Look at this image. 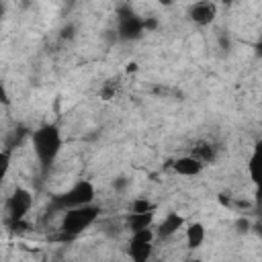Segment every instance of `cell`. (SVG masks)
Instances as JSON below:
<instances>
[{
	"label": "cell",
	"mask_w": 262,
	"mask_h": 262,
	"mask_svg": "<svg viewBox=\"0 0 262 262\" xmlns=\"http://www.w3.org/2000/svg\"><path fill=\"white\" fill-rule=\"evenodd\" d=\"M31 139H33V149H35V156H37L39 164L43 166V170H47L55 162V158L61 149V131H59V127L53 125V123H47V125L39 127L37 131H33Z\"/></svg>",
	"instance_id": "1"
},
{
	"label": "cell",
	"mask_w": 262,
	"mask_h": 262,
	"mask_svg": "<svg viewBox=\"0 0 262 262\" xmlns=\"http://www.w3.org/2000/svg\"><path fill=\"white\" fill-rule=\"evenodd\" d=\"M98 215H100V207H96V205H92V203H90V205H82V207L66 209L59 229L76 239L82 231H86V229L98 219Z\"/></svg>",
	"instance_id": "2"
},
{
	"label": "cell",
	"mask_w": 262,
	"mask_h": 262,
	"mask_svg": "<svg viewBox=\"0 0 262 262\" xmlns=\"http://www.w3.org/2000/svg\"><path fill=\"white\" fill-rule=\"evenodd\" d=\"M94 196H96L94 184H92L90 180H78L72 188H68L66 192L55 194V196L51 199V209L63 213L66 209L82 207V205H90V203H94Z\"/></svg>",
	"instance_id": "3"
},
{
	"label": "cell",
	"mask_w": 262,
	"mask_h": 262,
	"mask_svg": "<svg viewBox=\"0 0 262 262\" xmlns=\"http://www.w3.org/2000/svg\"><path fill=\"white\" fill-rule=\"evenodd\" d=\"M143 35V18L133 12L131 6L123 4L117 8V39L135 41Z\"/></svg>",
	"instance_id": "4"
},
{
	"label": "cell",
	"mask_w": 262,
	"mask_h": 262,
	"mask_svg": "<svg viewBox=\"0 0 262 262\" xmlns=\"http://www.w3.org/2000/svg\"><path fill=\"white\" fill-rule=\"evenodd\" d=\"M31 207H33V194H31V190H27L23 186H16L12 190V194L8 196V201H6L8 219L10 221L25 219V215L31 211Z\"/></svg>",
	"instance_id": "5"
},
{
	"label": "cell",
	"mask_w": 262,
	"mask_h": 262,
	"mask_svg": "<svg viewBox=\"0 0 262 262\" xmlns=\"http://www.w3.org/2000/svg\"><path fill=\"white\" fill-rule=\"evenodd\" d=\"M215 14H217V6L211 2V0H201V2H194L190 8H188V16L194 25L199 27H207L215 20Z\"/></svg>",
	"instance_id": "6"
},
{
	"label": "cell",
	"mask_w": 262,
	"mask_h": 262,
	"mask_svg": "<svg viewBox=\"0 0 262 262\" xmlns=\"http://www.w3.org/2000/svg\"><path fill=\"white\" fill-rule=\"evenodd\" d=\"M172 168H174V172L180 174V176H199V174L203 172L205 164H201L196 158H192V156L188 154V156H182V158L174 160Z\"/></svg>",
	"instance_id": "7"
},
{
	"label": "cell",
	"mask_w": 262,
	"mask_h": 262,
	"mask_svg": "<svg viewBox=\"0 0 262 262\" xmlns=\"http://www.w3.org/2000/svg\"><path fill=\"white\" fill-rule=\"evenodd\" d=\"M182 225H184V217H182L180 213H168V215L164 217V221L158 225L156 235H158V237H172Z\"/></svg>",
	"instance_id": "8"
},
{
	"label": "cell",
	"mask_w": 262,
	"mask_h": 262,
	"mask_svg": "<svg viewBox=\"0 0 262 262\" xmlns=\"http://www.w3.org/2000/svg\"><path fill=\"white\" fill-rule=\"evenodd\" d=\"M154 223V211H145V213H127L125 217V229H129L131 233L137 229H145L151 227Z\"/></svg>",
	"instance_id": "9"
},
{
	"label": "cell",
	"mask_w": 262,
	"mask_h": 262,
	"mask_svg": "<svg viewBox=\"0 0 262 262\" xmlns=\"http://www.w3.org/2000/svg\"><path fill=\"white\" fill-rule=\"evenodd\" d=\"M190 156L196 158L201 164H211L215 158H217V147L209 141H196L192 147H190Z\"/></svg>",
	"instance_id": "10"
},
{
	"label": "cell",
	"mask_w": 262,
	"mask_h": 262,
	"mask_svg": "<svg viewBox=\"0 0 262 262\" xmlns=\"http://www.w3.org/2000/svg\"><path fill=\"white\" fill-rule=\"evenodd\" d=\"M203 242H205V225L203 223H190L188 227H186V244H188V248H199V246H203Z\"/></svg>",
	"instance_id": "11"
},
{
	"label": "cell",
	"mask_w": 262,
	"mask_h": 262,
	"mask_svg": "<svg viewBox=\"0 0 262 262\" xmlns=\"http://www.w3.org/2000/svg\"><path fill=\"white\" fill-rule=\"evenodd\" d=\"M127 254L135 260V262H145L151 256V242L149 244H137V242H129Z\"/></svg>",
	"instance_id": "12"
},
{
	"label": "cell",
	"mask_w": 262,
	"mask_h": 262,
	"mask_svg": "<svg viewBox=\"0 0 262 262\" xmlns=\"http://www.w3.org/2000/svg\"><path fill=\"white\" fill-rule=\"evenodd\" d=\"M145 211H156V205L147 196H139L129 203V213H145Z\"/></svg>",
	"instance_id": "13"
},
{
	"label": "cell",
	"mask_w": 262,
	"mask_h": 262,
	"mask_svg": "<svg viewBox=\"0 0 262 262\" xmlns=\"http://www.w3.org/2000/svg\"><path fill=\"white\" fill-rule=\"evenodd\" d=\"M117 88H119V82H117V80H108V82H104V86L98 90V96H100L102 100H111V98H115Z\"/></svg>",
	"instance_id": "14"
},
{
	"label": "cell",
	"mask_w": 262,
	"mask_h": 262,
	"mask_svg": "<svg viewBox=\"0 0 262 262\" xmlns=\"http://www.w3.org/2000/svg\"><path fill=\"white\" fill-rule=\"evenodd\" d=\"M10 170V149H0V186Z\"/></svg>",
	"instance_id": "15"
},
{
	"label": "cell",
	"mask_w": 262,
	"mask_h": 262,
	"mask_svg": "<svg viewBox=\"0 0 262 262\" xmlns=\"http://www.w3.org/2000/svg\"><path fill=\"white\" fill-rule=\"evenodd\" d=\"M76 37V27L74 25H66V27H61V31H59V39H63V41H72Z\"/></svg>",
	"instance_id": "16"
},
{
	"label": "cell",
	"mask_w": 262,
	"mask_h": 262,
	"mask_svg": "<svg viewBox=\"0 0 262 262\" xmlns=\"http://www.w3.org/2000/svg\"><path fill=\"white\" fill-rule=\"evenodd\" d=\"M160 27V20L156 18V16H147V18H143V33L147 31V33H151V31H156Z\"/></svg>",
	"instance_id": "17"
},
{
	"label": "cell",
	"mask_w": 262,
	"mask_h": 262,
	"mask_svg": "<svg viewBox=\"0 0 262 262\" xmlns=\"http://www.w3.org/2000/svg\"><path fill=\"white\" fill-rule=\"evenodd\" d=\"M127 184H129L127 176H117V178L113 180V188H115L117 192H123V190L127 188Z\"/></svg>",
	"instance_id": "18"
},
{
	"label": "cell",
	"mask_w": 262,
	"mask_h": 262,
	"mask_svg": "<svg viewBox=\"0 0 262 262\" xmlns=\"http://www.w3.org/2000/svg\"><path fill=\"white\" fill-rule=\"evenodd\" d=\"M250 227H252V223H250L246 217H239V219L235 221V229H237L239 233H248V231H250Z\"/></svg>",
	"instance_id": "19"
},
{
	"label": "cell",
	"mask_w": 262,
	"mask_h": 262,
	"mask_svg": "<svg viewBox=\"0 0 262 262\" xmlns=\"http://www.w3.org/2000/svg\"><path fill=\"white\" fill-rule=\"evenodd\" d=\"M0 104L2 106H10V96H8V90H6L2 80H0Z\"/></svg>",
	"instance_id": "20"
},
{
	"label": "cell",
	"mask_w": 262,
	"mask_h": 262,
	"mask_svg": "<svg viewBox=\"0 0 262 262\" xmlns=\"http://www.w3.org/2000/svg\"><path fill=\"white\" fill-rule=\"evenodd\" d=\"M156 2H160L162 6H170V4H174V0H156Z\"/></svg>",
	"instance_id": "21"
},
{
	"label": "cell",
	"mask_w": 262,
	"mask_h": 262,
	"mask_svg": "<svg viewBox=\"0 0 262 262\" xmlns=\"http://www.w3.org/2000/svg\"><path fill=\"white\" fill-rule=\"evenodd\" d=\"M4 12H6V6H4V2H2V0H0V18H2V16H4Z\"/></svg>",
	"instance_id": "22"
},
{
	"label": "cell",
	"mask_w": 262,
	"mask_h": 262,
	"mask_svg": "<svg viewBox=\"0 0 262 262\" xmlns=\"http://www.w3.org/2000/svg\"><path fill=\"white\" fill-rule=\"evenodd\" d=\"M127 70H129V72H135V70H137V66H135V63H129V68H127Z\"/></svg>",
	"instance_id": "23"
}]
</instances>
